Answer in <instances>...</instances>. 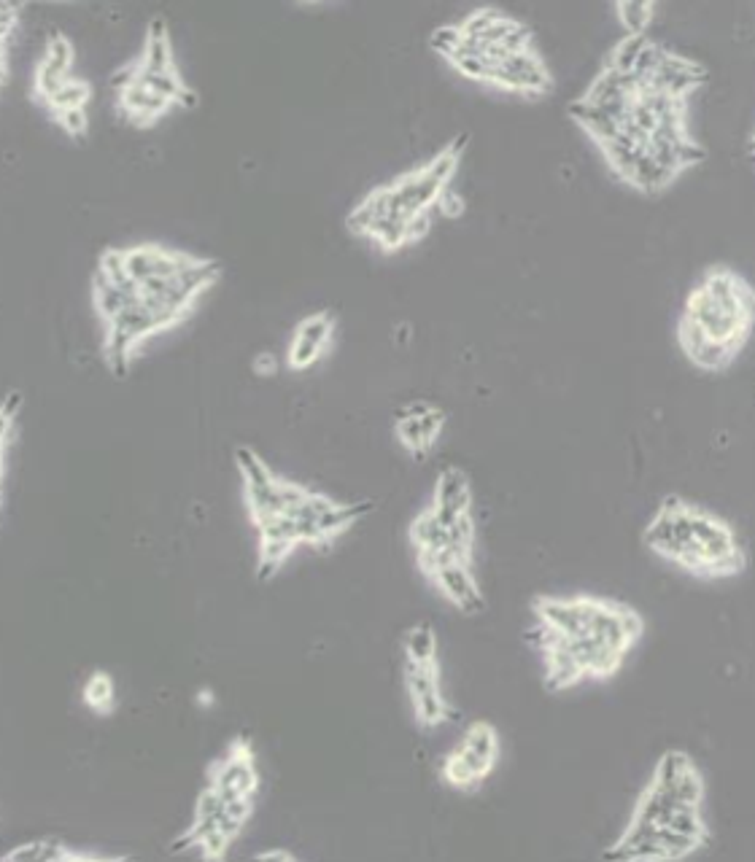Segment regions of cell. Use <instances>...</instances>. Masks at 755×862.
<instances>
[{
  "mask_svg": "<svg viewBox=\"0 0 755 862\" xmlns=\"http://www.w3.org/2000/svg\"><path fill=\"white\" fill-rule=\"evenodd\" d=\"M408 537H410V545L416 547V553L451 547L448 545V528L440 523V518L432 512V507L421 510L416 518H413V523H410L408 528Z\"/></svg>",
  "mask_w": 755,
  "mask_h": 862,
  "instance_id": "23",
  "label": "cell"
},
{
  "mask_svg": "<svg viewBox=\"0 0 755 862\" xmlns=\"http://www.w3.org/2000/svg\"><path fill=\"white\" fill-rule=\"evenodd\" d=\"M81 701L87 706L89 712L100 714H114L116 709V679L111 671L106 669H95L84 679V687H81Z\"/></svg>",
  "mask_w": 755,
  "mask_h": 862,
  "instance_id": "21",
  "label": "cell"
},
{
  "mask_svg": "<svg viewBox=\"0 0 755 862\" xmlns=\"http://www.w3.org/2000/svg\"><path fill=\"white\" fill-rule=\"evenodd\" d=\"M205 782L232 801H259L262 774L254 741L249 736H235L219 757L211 760L205 771Z\"/></svg>",
  "mask_w": 755,
  "mask_h": 862,
  "instance_id": "8",
  "label": "cell"
},
{
  "mask_svg": "<svg viewBox=\"0 0 755 862\" xmlns=\"http://www.w3.org/2000/svg\"><path fill=\"white\" fill-rule=\"evenodd\" d=\"M259 801H232L222 792L203 782L195 798V809L189 825L173 838L170 849L176 854H192L200 860H224L235 846L251 819L257 814Z\"/></svg>",
  "mask_w": 755,
  "mask_h": 862,
  "instance_id": "4",
  "label": "cell"
},
{
  "mask_svg": "<svg viewBox=\"0 0 755 862\" xmlns=\"http://www.w3.org/2000/svg\"><path fill=\"white\" fill-rule=\"evenodd\" d=\"M499 752L502 744L497 728L489 720L470 722L459 741L445 752L440 779L453 792H478L499 766Z\"/></svg>",
  "mask_w": 755,
  "mask_h": 862,
  "instance_id": "5",
  "label": "cell"
},
{
  "mask_svg": "<svg viewBox=\"0 0 755 862\" xmlns=\"http://www.w3.org/2000/svg\"><path fill=\"white\" fill-rule=\"evenodd\" d=\"M125 854H103L89 852V849H76L65 844L63 838H30L25 844L14 846L3 854V860H33V862H103V860H122Z\"/></svg>",
  "mask_w": 755,
  "mask_h": 862,
  "instance_id": "15",
  "label": "cell"
},
{
  "mask_svg": "<svg viewBox=\"0 0 755 862\" xmlns=\"http://www.w3.org/2000/svg\"><path fill=\"white\" fill-rule=\"evenodd\" d=\"M645 545L696 577H731L745 569L734 528L710 510L669 496L645 528Z\"/></svg>",
  "mask_w": 755,
  "mask_h": 862,
  "instance_id": "1",
  "label": "cell"
},
{
  "mask_svg": "<svg viewBox=\"0 0 755 862\" xmlns=\"http://www.w3.org/2000/svg\"><path fill=\"white\" fill-rule=\"evenodd\" d=\"M125 254V270L135 283L157 281V278H173L200 267L205 256H195L181 248H168L160 243H138V246L122 248Z\"/></svg>",
  "mask_w": 755,
  "mask_h": 862,
  "instance_id": "9",
  "label": "cell"
},
{
  "mask_svg": "<svg viewBox=\"0 0 755 862\" xmlns=\"http://www.w3.org/2000/svg\"><path fill=\"white\" fill-rule=\"evenodd\" d=\"M437 211L445 213V216H459V213L464 211L462 197H459L456 192H451V189H445L443 197L437 200Z\"/></svg>",
  "mask_w": 755,
  "mask_h": 862,
  "instance_id": "34",
  "label": "cell"
},
{
  "mask_svg": "<svg viewBox=\"0 0 755 862\" xmlns=\"http://www.w3.org/2000/svg\"><path fill=\"white\" fill-rule=\"evenodd\" d=\"M491 84L513 89V92H524V95H542L553 87V79L545 68V62L532 49V52L510 54L502 62H497L494 73H491Z\"/></svg>",
  "mask_w": 755,
  "mask_h": 862,
  "instance_id": "12",
  "label": "cell"
},
{
  "mask_svg": "<svg viewBox=\"0 0 755 862\" xmlns=\"http://www.w3.org/2000/svg\"><path fill=\"white\" fill-rule=\"evenodd\" d=\"M534 617L540 631L561 639L591 636L623 655H629L645 634V623L634 609L596 596H542L534 601Z\"/></svg>",
  "mask_w": 755,
  "mask_h": 862,
  "instance_id": "2",
  "label": "cell"
},
{
  "mask_svg": "<svg viewBox=\"0 0 755 862\" xmlns=\"http://www.w3.org/2000/svg\"><path fill=\"white\" fill-rule=\"evenodd\" d=\"M254 364H257V367H254V370L257 372H262V375H273V372H276V356H270V353H259L257 359H254Z\"/></svg>",
  "mask_w": 755,
  "mask_h": 862,
  "instance_id": "35",
  "label": "cell"
},
{
  "mask_svg": "<svg viewBox=\"0 0 755 862\" xmlns=\"http://www.w3.org/2000/svg\"><path fill=\"white\" fill-rule=\"evenodd\" d=\"M257 860H297L292 852H286V849H265V852H257L254 854Z\"/></svg>",
  "mask_w": 755,
  "mask_h": 862,
  "instance_id": "36",
  "label": "cell"
},
{
  "mask_svg": "<svg viewBox=\"0 0 755 862\" xmlns=\"http://www.w3.org/2000/svg\"><path fill=\"white\" fill-rule=\"evenodd\" d=\"M602 151H604V157H607V162H610V168H613L621 178H629L634 165H637L642 154L648 151V146H645V143L631 141L629 135H623L621 132L615 141L602 146Z\"/></svg>",
  "mask_w": 755,
  "mask_h": 862,
  "instance_id": "25",
  "label": "cell"
},
{
  "mask_svg": "<svg viewBox=\"0 0 755 862\" xmlns=\"http://www.w3.org/2000/svg\"><path fill=\"white\" fill-rule=\"evenodd\" d=\"M650 779L661 784V787H667L680 801L696 803V806L704 803V776L699 766H696V760L683 749H667L664 755L658 757Z\"/></svg>",
  "mask_w": 755,
  "mask_h": 862,
  "instance_id": "11",
  "label": "cell"
},
{
  "mask_svg": "<svg viewBox=\"0 0 755 862\" xmlns=\"http://www.w3.org/2000/svg\"><path fill=\"white\" fill-rule=\"evenodd\" d=\"M675 176H677L675 170L669 168V165H664L653 151H645L626 181H629L631 186H637L640 192L656 194L661 192V189H667V186L675 181Z\"/></svg>",
  "mask_w": 755,
  "mask_h": 862,
  "instance_id": "22",
  "label": "cell"
},
{
  "mask_svg": "<svg viewBox=\"0 0 755 862\" xmlns=\"http://www.w3.org/2000/svg\"><path fill=\"white\" fill-rule=\"evenodd\" d=\"M569 116L575 119V122L583 127V130L594 138L599 146H607L610 141H615L618 135L623 132V122L618 119V116H613L610 111H604V108L594 106V103H588V100H575V103H569Z\"/></svg>",
  "mask_w": 755,
  "mask_h": 862,
  "instance_id": "18",
  "label": "cell"
},
{
  "mask_svg": "<svg viewBox=\"0 0 755 862\" xmlns=\"http://www.w3.org/2000/svg\"><path fill=\"white\" fill-rule=\"evenodd\" d=\"M394 431H397V440L410 456L424 458L429 453L427 440H424V431H421V421H418L416 413H410L408 407H402V413L397 415V423H394Z\"/></svg>",
  "mask_w": 755,
  "mask_h": 862,
  "instance_id": "26",
  "label": "cell"
},
{
  "mask_svg": "<svg viewBox=\"0 0 755 862\" xmlns=\"http://www.w3.org/2000/svg\"><path fill=\"white\" fill-rule=\"evenodd\" d=\"M467 146V135H459L456 141L445 146L437 157H432L427 165L402 173L400 178L391 181V194H394V205L405 219H413L418 213H427L437 200L443 197V192L451 184L453 173L459 168V159Z\"/></svg>",
  "mask_w": 755,
  "mask_h": 862,
  "instance_id": "6",
  "label": "cell"
},
{
  "mask_svg": "<svg viewBox=\"0 0 755 862\" xmlns=\"http://www.w3.org/2000/svg\"><path fill=\"white\" fill-rule=\"evenodd\" d=\"M437 593L462 615H480L486 609V596L470 569V561H448L424 574Z\"/></svg>",
  "mask_w": 755,
  "mask_h": 862,
  "instance_id": "10",
  "label": "cell"
},
{
  "mask_svg": "<svg viewBox=\"0 0 755 862\" xmlns=\"http://www.w3.org/2000/svg\"><path fill=\"white\" fill-rule=\"evenodd\" d=\"M707 79V73L699 62H691L680 57V54L669 52L667 60L661 62V68L656 71V76L645 84L650 89H658V92H667L672 97H688L691 89H696L702 81Z\"/></svg>",
  "mask_w": 755,
  "mask_h": 862,
  "instance_id": "16",
  "label": "cell"
},
{
  "mask_svg": "<svg viewBox=\"0 0 755 862\" xmlns=\"http://www.w3.org/2000/svg\"><path fill=\"white\" fill-rule=\"evenodd\" d=\"M683 316L710 340L739 351L755 326V289L729 267H712L688 294Z\"/></svg>",
  "mask_w": 755,
  "mask_h": 862,
  "instance_id": "3",
  "label": "cell"
},
{
  "mask_svg": "<svg viewBox=\"0 0 755 862\" xmlns=\"http://www.w3.org/2000/svg\"><path fill=\"white\" fill-rule=\"evenodd\" d=\"M432 512H435L445 528H451L456 520L464 515H472L475 496L467 472L459 467H445L435 480V493H432Z\"/></svg>",
  "mask_w": 755,
  "mask_h": 862,
  "instance_id": "13",
  "label": "cell"
},
{
  "mask_svg": "<svg viewBox=\"0 0 755 862\" xmlns=\"http://www.w3.org/2000/svg\"><path fill=\"white\" fill-rule=\"evenodd\" d=\"M753 151H755V135H753Z\"/></svg>",
  "mask_w": 755,
  "mask_h": 862,
  "instance_id": "37",
  "label": "cell"
},
{
  "mask_svg": "<svg viewBox=\"0 0 755 862\" xmlns=\"http://www.w3.org/2000/svg\"><path fill=\"white\" fill-rule=\"evenodd\" d=\"M335 329H338V316H335V310L324 308L311 313V316L302 318L300 324L294 326L292 337H300V340H305V343L319 345V348L327 351V345L332 343V337H335Z\"/></svg>",
  "mask_w": 755,
  "mask_h": 862,
  "instance_id": "24",
  "label": "cell"
},
{
  "mask_svg": "<svg viewBox=\"0 0 755 862\" xmlns=\"http://www.w3.org/2000/svg\"><path fill=\"white\" fill-rule=\"evenodd\" d=\"M648 36H626L621 38L618 44L613 46V52L607 57V65L604 68H613V71L621 73H634V65L640 60V54L645 52L648 46Z\"/></svg>",
  "mask_w": 755,
  "mask_h": 862,
  "instance_id": "28",
  "label": "cell"
},
{
  "mask_svg": "<svg viewBox=\"0 0 755 862\" xmlns=\"http://www.w3.org/2000/svg\"><path fill=\"white\" fill-rule=\"evenodd\" d=\"M89 97H92V87H89L87 81L71 76V79L65 81L63 87H60V92H57L46 106H49V111H52L54 116H60L65 114V111L87 108Z\"/></svg>",
  "mask_w": 755,
  "mask_h": 862,
  "instance_id": "27",
  "label": "cell"
},
{
  "mask_svg": "<svg viewBox=\"0 0 755 862\" xmlns=\"http://www.w3.org/2000/svg\"><path fill=\"white\" fill-rule=\"evenodd\" d=\"M621 25L626 27V36H645V30L653 22V3H618L615 6Z\"/></svg>",
  "mask_w": 755,
  "mask_h": 862,
  "instance_id": "30",
  "label": "cell"
},
{
  "mask_svg": "<svg viewBox=\"0 0 755 862\" xmlns=\"http://www.w3.org/2000/svg\"><path fill=\"white\" fill-rule=\"evenodd\" d=\"M408 410L418 415L421 431H424V440H427V448L432 450L437 445V440H440V434H443L445 423H448V415H445L443 407L429 405V402H410Z\"/></svg>",
  "mask_w": 755,
  "mask_h": 862,
  "instance_id": "29",
  "label": "cell"
},
{
  "mask_svg": "<svg viewBox=\"0 0 755 862\" xmlns=\"http://www.w3.org/2000/svg\"><path fill=\"white\" fill-rule=\"evenodd\" d=\"M677 340H680V345H683V353L691 359L693 367H699V370H707V372L726 370L731 361L737 359V353H739L737 348H731V345L710 340L699 326L693 324L691 318H685V316L680 318V324H677Z\"/></svg>",
  "mask_w": 755,
  "mask_h": 862,
  "instance_id": "14",
  "label": "cell"
},
{
  "mask_svg": "<svg viewBox=\"0 0 755 862\" xmlns=\"http://www.w3.org/2000/svg\"><path fill=\"white\" fill-rule=\"evenodd\" d=\"M462 38V27L459 25H440L432 30L429 44H432V49H435L437 54H443L445 60H448V57L456 52V46L462 44Z\"/></svg>",
  "mask_w": 755,
  "mask_h": 862,
  "instance_id": "32",
  "label": "cell"
},
{
  "mask_svg": "<svg viewBox=\"0 0 755 862\" xmlns=\"http://www.w3.org/2000/svg\"><path fill=\"white\" fill-rule=\"evenodd\" d=\"M143 73H165L176 71L173 60V44H170V30L165 19H154L146 33V46H143L141 60H138Z\"/></svg>",
  "mask_w": 755,
  "mask_h": 862,
  "instance_id": "20",
  "label": "cell"
},
{
  "mask_svg": "<svg viewBox=\"0 0 755 862\" xmlns=\"http://www.w3.org/2000/svg\"><path fill=\"white\" fill-rule=\"evenodd\" d=\"M402 687L408 695L413 720L421 731H437L453 717L451 701L443 690L440 660L418 663V660L402 658Z\"/></svg>",
  "mask_w": 755,
  "mask_h": 862,
  "instance_id": "7",
  "label": "cell"
},
{
  "mask_svg": "<svg viewBox=\"0 0 755 862\" xmlns=\"http://www.w3.org/2000/svg\"><path fill=\"white\" fill-rule=\"evenodd\" d=\"M57 119H60V124H63L68 135H76V138H79V135H84V132H87V124H89L87 108L65 111V114H60Z\"/></svg>",
  "mask_w": 755,
  "mask_h": 862,
  "instance_id": "33",
  "label": "cell"
},
{
  "mask_svg": "<svg viewBox=\"0 0 755 862\" xmlns=\"http://www.w3.org/2000/svg\"><path fill=\"white\" fill-rule=\"evenodd\" d=\"M73 57H76V54H73L71 41H68L63 33H54V36L49 38V44H46L44 57H41V60L49 62V65H52V68H57V71L71 73Z\"/></svg>",
  "mask_w": 755,
  "mask_h": 862,
  "instance_id": "31",
  "label": "cell"
},
{
  "mask_svg": "<svg viewBox=\"0 0 755 862\" xmlns=\"http://www.w3.org/2000/svg\"><path fill=\"white\" fill-rule=\"evenodd\" d=\"M119 103H122V108H125L127 119H130L133 124H138V127L157 122L160 116H165L170 108L176 106L173 100H168V97H162L160 92H154L151 87H146L138 76H135V81L130 84V87H125L122 92H119Z\"/></svg>",
  "mask_w": 755,
  "mask_h": 862,
  "instance_id": "17",
  "label": "cell"
},
{
  "mask_svg": "<svg viewBox=\"0 0 755 862\" xmlns=\"http://www.w3.org/2000/svg\"><path fill=\"white\" fill-rule=\"evenodd\" d=\"M89 291H92V308L98 313L100 324L108 326L111 321L122 316L130 305H135V297H130L125 289H119L114 281H108L103 273H92V283H89Z\"/></svg>",
  "mask_w": 755,
  "mask_h": 862,
  "instance_id": "19",
  "label": "cell"
}]
</instances>
